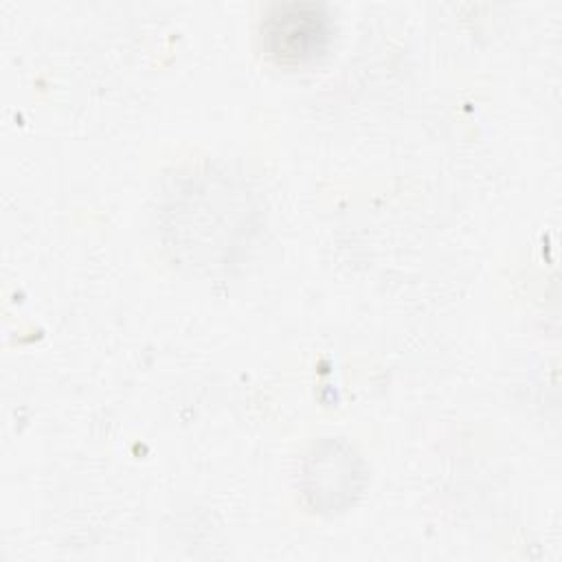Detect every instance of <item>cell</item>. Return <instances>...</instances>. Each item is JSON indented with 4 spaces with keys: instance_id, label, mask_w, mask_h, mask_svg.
I'll list each match as a JSON object with an SVG mask.
<instances>
[{
    "instance_id": "obj_1",
    "label": "cell",
    "mask_w": 562,
    "mask_h": 562,
    "mask_svg": "<svg viewBox=\"0 0 562 562\" xmlns=\"http://www.w3.org/2000/svg\"><path fill=\"white\" fill-rule=\"evenodd\" d=\"M263 42L277 61H310L329 42V18L312 2L279 4L263 20Z\"/></svg>"
}]
</instances>
